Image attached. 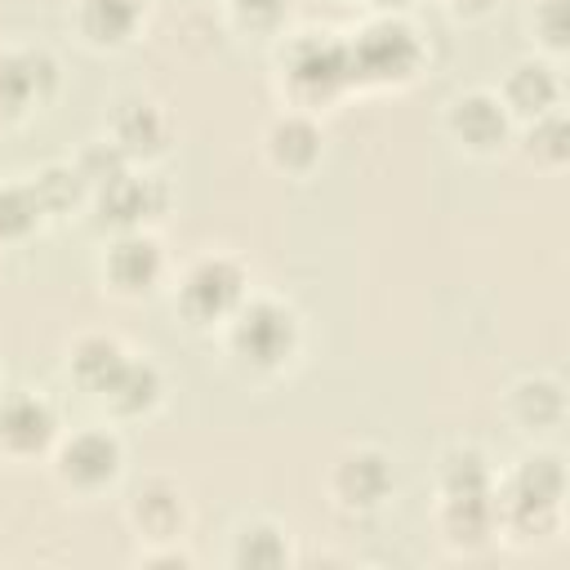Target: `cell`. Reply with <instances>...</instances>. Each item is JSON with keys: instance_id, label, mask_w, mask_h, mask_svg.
I'll return each mask as SVG.
<instances>
[{"instance_id": "1", "label": "cell", "mask_w": 570, "mask_h": 570, "mask_svg": "<svg viewBox=\"0 0 570 570\" xmlns=\"http://www.w3.org/2000/svg\"><path fill=\"white\" fill-rule=\"evenodd\" d=\"M494 525L499 543L534 552L561 539L566 525V459L552 445L525 450L494 481Z\"/></svg>"}, {"instance_id": "2", "label": "cell", "mask_w": 570, "mask_h": 570, "mask_svg": "<svg viewBox=\"0 0 570 570\" xmlns=\"http://www.w3.org/2000/svg\"><path fill=\"white\" fill-rule=\"evenodd\" d=\"M227 361L249 379H276L303 356V316L281 294L249 289L245 303L218 325Z\"/></svg>"}, {"instance_id": "3", "label": "cell", "mask_w": 570, "mask_h": 570, "mask_svg": "<svg viewBox=\"0 0 570 570\" xmlns=\"http://www.w3.org/2000/svg\"><path fill=\"white\" fill-rule=\"evenodd\" d=\"M272 71H276L281 107H298V111H312V116H321L343 94H352L347 45H343V31H334V27L289 31L276 45Z\"/></svg>"}, {"instance_id": "4", "label": "cell", "mask_w": 570, "mask_h": 570, "mask_svg": "<svg viewBox=\"0 0 570 570\" xmlns=\"http://www.w3.org/2000/svg\"><path fill=\"white\" fill-rule=\"evenodd\" d=\"M343 45H347V67H352V89L414 85L428 62L423 36L401 13H370L343 36Z\"/></svg>"}, {"instance_id": "5", "label": "cell", "mask_w": 570, "mask_h": 570, "mask_svg": "<svg viewBox=\"0 0 570 570\" xmlns=\"http://www.w3.org/2000/svg\"><path fill=\"white\" fill-rule=\"evenodd\" d=\"M249 263L236 249H200L191 254L178 272H169V294L174 312L191 330H214L245 303L249 294Z\"/></svg>"}, {"instance_id": "6", "label": "cell", "mask_w": 570, "mask_h": 570, "mask_svg": "<svg viewBox=\"0 0 570 570\" xmlns=\"http://www.w3.org/2000/svg\"><path fill=\"white\" fill-rule=\"evenodd\" d=\"M49 472L71 499H102L125 476V441L111 423H80L49 450Z\"/></svg>"}, {"instance_id": "7", "label": "cell", "mask_w": 570, "mask_h": 570, "mask_svg": "<svg viewBox=\"0 0 570 570\" xmlns=\"http://www.w3.org/2000/svg\"><path fill=\"white\" fill-rule=\"evenodd\" d=\"M396 494V463L374 441L343 445L325 468V499L343 517H370L383 512Z\"/></svg>"}, {"instance_id": "8", "label": "cell", "mask_w": 570, "mask_h": 570, "mask_svg": "<svg viewBox=\"0 0 570 570\" xmlns=\"http://www.w3.org/2000/svg\"><path fill=\"white\" fill-rule=\"evenodd\" d=\"M169 183L151 165H125L107 183L89 191V223L98 232H134V227H156L169 214Z\"/></svg>"}, {"instance_id": "9", "label": "cell", "mask_w": 570, "mask_h": 570, "mask_svg": "<svg viewBox=\"0 0 570 570\" xmlns=\"http://www.w3.org/2000/svg\"><path fill=\"white\" fill-rule=\"evenodd\" d=\"M169 254L151 227L111 232L98 254V281L120 303H142L169 285Z\"/></svg>"}, {"instance_id": "10", "label": "cell", "mask_w": 570, "mask_h": 570, "mask_svg": "<svg viewBox=\"0 0 570 570\" xmlns=\"http://www.w3.org/2000/svg\"><path fill=\"white\" fill-rule=\"evenodd\" d=\"M62 89V67L45 45H0V129L40 116Z\"/></svg>"}, {"instance_id": "11", "label": "cell", "mask_w": 570, "mask_h": 570, "mask_svg": "<svg viewBox=\"0 0 570 570\" xmlns=\"http://www.w3.org/2000/svg\"><path fill=\"white\" fill-rule=\"evenodd\" d=\"M441 134L472 160H494L512 147V134H517V120L508 116L499 89L490 85H472V89H459L445 98L441 107Z\"/></svg>"}, {"instance_id": "12", "label": "cell", "mask_w": 570, "mask_h": 570, "mask_svg": "<svg viewBox=\"0 0 570 570\" xmlns=\"http://www.w3.org/2000/svg\"><path fill=\"white\" fill-rule=\"evenodd\" d=\"M102 138L129 165H156L174 147V116L151 94H120L102 116Z\"/></svg>"}, {"instance_id": "13", "label": "cell", "mask_w": 570, "mask_h": 570, "mask_svg": "<svg viewBox=\"0 0 570 570\" xmlns=\"http://www.w3.org/2000/svg\"><path fill=\"white\" fill-rule=\"evenodd\" d=\"M58 436H62V414L45 392H36V387L0 392V459H9V463L49 459Z\"/></svg>"}, {"instance_id": "14", "label": "cell", "mask_w": 570, "mask_h": 570, "mask_svg": "<svg viewBox=\"0 0 570 570\" xmlns=\"http://www.w3.org/2000/svg\"><path fill=\"white\" fill-rule=\"evenodd\" d=\"M125 521L138 543H165L183 539L191 525L187 485L174 472H142L125 494Z\"/></svg>"}, {"instance_id": "15", "label": "cell", "mask_w": 570, "mask_h": 570, "mask_svg": "<svg viewBox=\"0 0 570 570\" xmlns=\"http://www.w3.org/2000/svg\"><path fill=\"white\" fill-rule=\"evenodd\" d=\"M165 370L147 356V352H125L120 365L102 379V387L89 396L111 423H134V419H151L160 405H165Z\"/></svg>"}, {"instance_id": "16", "label": "cell", "mask_w": 570, "mask_h": 570, "mask_svg": "<svg viewBox=\"0 0 570 570\" xmlns=\"http://www.w3.org/2000/svg\"><path fill=\"white\" fill-rule=\"evenodd\" d=\"M258 147H263V160H267L281 178H312L316 165H321V156H325L321 116L298 111V107H281V111L263 125Z\"/></svg>"}, {"instance_id": "17", "label": "cell", "mask_w": 570, "mask_h": 570, "mask_svg": "<svg viewBox=\"0 0 570 570\" xmlns=\"http://www.w3.org/2000/svg\"><path fill=\"white\" fill-rule=\"evenodd\" d=\"M503 419L530 441L561 432L566 428V379L552 370H530L512 379L503 392Z\"/></svg>"}, {"instance_id": "18", "label": "cell", "mask_w": 570, "mask_h": 570, "mask_svg": "<svg viewBox=\"0 0 570 570\" xmlns=\"http://www.w3.org/2000/svg\"><path fill=\"white\" fill-rule=\"evenodd\" d=\"M147 13H151V0H71L67 18L85 49L116 53L142 36Z\"/></svg>"}, {"instance_id": "19", "label": "cell", "mask_w": 570, "mask_h": 570, "mask_svg": "<svg viewBox=\"0 0 570 570\" xmlns=\"http://www.w3.org/2000/svg\"><path fill=\"white\" fill-rule=\"evenodd\" d=\"M499 98L508 107V116L521 125V120H534L552 107H566V76H561V62L557 58H543V53H530V58H517L503 80H499Z\"/></svg>"}, {"instance_id": "20", "label": "cell", "mask_w": 570, "mask_h": 570, "mask_svg": "<svg viewBox=\"0 0 570 570\" xmlns=\"http://www.w3.org/2000/svg\"><path fill=\"white\" fill-rule=\"evenodd\" d=\"M432 525L450 552H481L494 543V494H472V499H436Z\"/></svg>"}, {"instance_id": "21", "label": "cell", "mask_w": 570, "mask_h": 570, "mask_svg": "<svg viewBox=\"0 0 570 570\" xmlns=\"http://www.w3.org/2000/svg\"><path fill=\"white\" fill-rule=\"evenodd\" d=\"M227 561L236 570H281L294 566V543L289 530L276 517H245L232 530V552Z\"/></svg>"}, {"instance_id": "22", "label": "cell", "mask_w": 570, "mask_h": 570, "mask_svg": "<svg viewBox=\"0 0 570 570\" xmlns=\"http://www.w3.org/2000/svg\"><path fill=\"white\" fill-rule=\"evenodd\" d=\"M129 352V343L120 338V334H111V330H80L71 343H67V379L85 392V396H94L98 387H102V379L120 365V356Z\"/></svg>"}, {"instance_id": "23", "label": "cell", "mask_w": 570, "mask_h": 570, "mask_svg": "<svg viewBox=\"0 0 570 570\" xmlns=\"http://www.w3.org/2000/svg\"><path fill=\"white\" fill-rule=\"evenodd\" d=\"M512 147L543 174H561L570 165V125H566V107H552L534 120H521L512 134Z\"/></svg>"}, {"instance_id": "24", "label": "cell", "mask_w": 570, "mask_h": 570, "mask_svg": "<svg viewBox=\"0 0 570 570\" xmlns=\"http://www.w3.org/2000/svg\"><path fill=\"white\" fill-rule=\"evenodd\" d=\"M45 205L36 196L31 174L27 178H0V245H22L45 227Z\"/></svg>"}, {"instance_id": "25", "label": "cell", "mask_w": 570, "mask_h": 570, "mask_svg": "<svg viewBox=\"0 0 570 570\" xmlns=\"http://www.w3.org/2000/svg\"><path fill=\"white\" fill-rule=\"evenodd\" d=\"M36 183V196L45 205L49 218H67V214H80L89 205V183L80 178V169L71 160H53V165H40L31 174Z\"/></svg>"}, {"instance_id": "26", "label": "cell", "mask_w": 570, "mask_h": 570, "mask_svg": "<svg viewBox=\"0 0 570 570\" xmlns=\"http://www.w3.org/2000/svg\"><path fill=\"white\" fill-rule=\"evenodd\" d=\"M525 27H530V40L543 58H566V36H570V13H566V0H530L525 9Z\"/></svg>"}, {"instance_id": "27", "label": "cell", "mask_w": 570, "mask_h": 570, "mask_svg": "<svg viewBox=\"0 0 570 570\" xmlns=\"http://www.w3.org/2000/svg\"><path fill=\"white\" fill-rule=\"evenodd\" d=\"M223 13L232 27L240 31H258V36H272L285 13H289V0H223Z\"/></svg>"}, {"instance_id": "28", "label": "cell", "mask_w": 570, "mask_h": 570, "mask_svg": "<svg viewBox=\"0 0 570 570\" xmlns=\"http://www.w3.org/2000/svg\"><path fill=\"white\" fill-rule=\"evenodd\" d=\"M67 160L80 169V178L89 183V191H94L98 183H107L116 169H125V165H129V160H125V156H120L102 134H98V138H89V142H85L76 156H67Z\"/></svg>"}, {"instance_id": "29", "label": "cell", "mask_w": 570, "mask_h": 570, "mask_svg": "<svg viewBox=\"0 0 570 570\" xmlns=\"http://www.w3.org/2000/svg\"><path fill=\"white\" fill-rule=\"evenodd\" d=\"M134 561L138 566H178V570H187V566H196V552H187L183 539H165V543H138Z\"/></svg>"}, {"instance_id": "30", "label": "cell", "mask_w": 570, "mask_h": 570, "mask_svg": "<svg viewBox=\"0 0 570 570\" xmlns=\"http://www.w3.org/2000/svg\"><path fill=\"white\" fill-rule=\"evenodd\" d=\"M445 13H454V18H485L490 9H494V0H436Z\"/></svg>"}]
</instances>
